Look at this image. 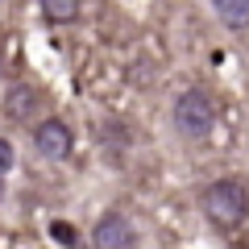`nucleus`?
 <instances>
[{
  "instance_id": "obj_1",
  "label": "nucleus",
  "mask_w": 249,
  "mask_h": 249,
  "mask_svg": "<svg viewBox=\"0 0 249 249\" xmlns=\"http://www.w3.org/2000/svg\"><path fill=\"white\" fill-rule=\"evenodd\" d=\"M204 216L220 232L241 229L245 216H249V191L237 183V178H216V183L204 191Z\"/></svg>"
},
{
  "instance_id": "obj_2",
  "label": "nucleus",
  "mask_w": 249,
  "mask_h": 249,
  "mask_svg": "<svg viewBox=\"0 0 249 249\" xmlns=\"http://www.w3.org/2000/svg\"><path fill=\"white\" fill-rule=\"evenodd\" d=\"M175 129L183 137H191V142H204L208 133L216 129V104L204 96V91H183V96L175 100Z\"/></svg>"
},
{
  "instance_id": "obj_3",
  "label": "nucleus",
  "mask_w": 249,
  "mask_h": 249,
  "mask_svg": "<svg viewBox=\"0 0 249 249\" xmlns=\"http://www.w3.org/2000/svg\"><path fill=\"white\" fill-rule=\"evenodd\" d=\"M34 145H37V154H42L46 162H62V158H71L75 137H71V129L62 121H42L34 129Z\"/></svg>"
},
{
  "instance_id": "obj_4",
  "label": "nucleus",
  "mask_w": 249,
  "mask_h": 249,
  "mask_svg": "<svg viewBox=\"0 0 249 249\" xmlns=\"http://www.w3.org/2000/svg\"><path fill=\"white\" fill-rule=\"evenodd\" d=\"M91 241H96L100 249H124V245H133V241H137V232H133V224L124 220L121 212H108V216H100Z\"/></svg>"
},
{
  "instance_id": "obj_5",
  "label": "nucleus",
  "mask_w": 249,
  "mask_h": 249,
  "mask_svg": "<svg viewBox=\"0 0 249 249\" xmlns=\"http://www.w3.org/2000/svg\"><path fill=\"white\" fill-rule=\"evenodd\" d=\"M216 4V17L224 21L229 29H249V0H212Z\"/></svg>"
},
{
  "instance_id": "obj_6",
  "label": "nucleus",
  "mask_w": 249,
  "mask_h": 249,
  "mask_svg": "<svg viewBox=\"0 0 249 249\" xmlns=\"http://www.w3.org/2000/svg\"><path fill=\"white\" fill-rule=\"evenodd\" d=\"M37 108V96H34V88H13L9 91V100H4V112L13 116V121H25L29 112Z\"/></svg>"
},
{
  "instance_id": "obj_7",
  "label": "nucleus",
  "mask_w": 249,
  "mask_h": 249,
  "mask_svg": "<svg viewBox=\"0 0 249 249\" xmlns=\"http://www.w3.org/2000/svg\"><path fill=\"white\" fill-rule=\"evenodd\" d=\"M83 9V0H42V13L50 21H75Z\"/></svg>"
},
{
  "instance_id": "obj_8",
  "label": "nucleus",
  "mask_w": 249,
  "mask_h": 249,
  "mask_svg": "<svg viewBox=\"0 0 249 249\" xmlns=\"http://www.w3.org/2000/svg\"><path fill=\"white\" fill-rule=\"evenodd\" d=\"M50 241H58V245H75V241H79V232H75V224L54 220V224H50Z\"/></svg>"
},
{
  "instance_id": "obj_9",
  "label": "nucleus",
  "mask_w": 249,
  "mask_h": 249,
  "mask_svg": "<svg viewBox=\"0 0 249 249\" xmlns=\"http://www.w3.org/2000/svg\"><path fill=\"white\" fill-rule=\"evenodd\" d=\"M13 162H17V154H13V145L4 142V137H0V178H4V175L13 170Z\"/></svg>"
},
{
  "instance_id": "obj_10",
  "label": "nucleus",
  "mask_w": 249,
  "mask_h": 249,
  "mask_svg": "<svg viewBox=\"0 0 249 249\" xmlns=\"http://www.w3.org/2000/svg\"><path fill=\"white\" fill-rule=\"evenodd\" d=\"M0 4H4V0H0Z\"/></svg>"
}]
</instances>
